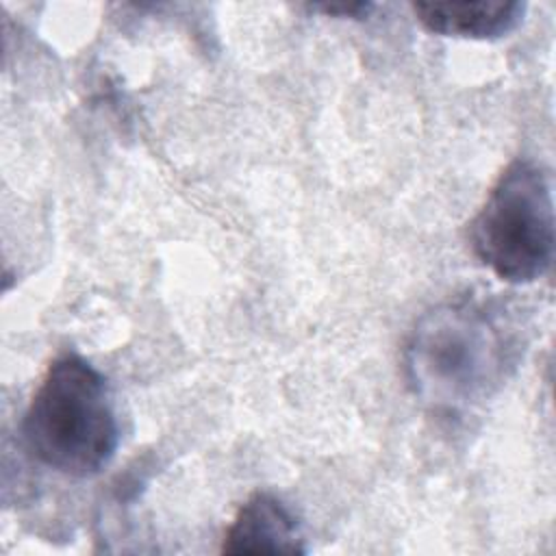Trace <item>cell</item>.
I'll use <instances>...</instances> for the list:
<instances>
[{
  "mask_svg": "<svg viewBox=\"0 0 556 556\" xmlns=\"http://www.w3.org/2000/svg\"><path fill=\"white\" fill-rule=\"evenodd\" d=\"M224 554H304L300 521L271 493H254L235 515L222 545Z\"/></svg>",
  "mask_w": 556,
  "mask_h": 556,
  "instance_id": "obj_4",
  "label": "cell"
},
{
  "mask_svg": "<svg viewBox=\"0 0 556 556\" xmlns=\"http://www.w3.org/2000/svg\"><path fill=\"white\" fill-rule=\"evenodd\" d=\"M469 241L476 258L504 282L528 285L545 276L554 261L549 172L530 159L513 161L473 217Z\"/></svg>",
  "mask_w": 556,
  "mask_h": 556,
  "instance_id": "obj_3",
  "label": "cell"
},
{
  "mask_svg": "<svg viewBox=\"0 0 556 556\" xmlns=\"http://www.w3.org/2000/svg\"><path fill=\"white\" fill-rule=\"evenodd\" d=\"M313 11H321L326 15H341V17H363L371 11L369 2H352V4H317Z\"/></svg>",
  "mask_w": 556,
  "mask_h": 556,
  "instance_id": "obj_6",
  "label": "cell"
},
{
  "mask_svg": "<svg viewBox=\"0 0 556 556\" xmlns=\"http://www.w3.org/2000/svg\"><path fill=\"white\" fill-rule=\"evenodd\" d=\"M515 319L495 300L463 295L426 311L404 345L410 391L432 410L460 415L493 397L521 356Z\"/></svg>",
  "mask_w": 556,
  "mask_h": 556,
  "instance_id": "obj_1",
  "label": "cell"
},
{
  "mask_svg": "<svg viewBox=\"0 0 556 556\" xmlns=\"http://www.w3.org/2000/svg\"><path fill=\"white\" fill-rule=\"evenodd\" d=\"M413 11L430 33L465 39H497L519 26L526 4L515 0H434L415 2Z\"/></svg>",
  "mask_w": 556,
  "mask_h": 556,
  "instance_id": "obj_5",
  "label": "cell"
},
{
  "mask_svg": "<svg viewBox=\"0 0 556 556\" xmlns=\"http://www.w3.org/2000/svg\"><path fill=\"white\" fill-rule=\"evenodd\" d=\"M22 434L41 465L70 478L96 476L119 443L106 378L74 352L56 356L30 397Z\"/></svg>",
  "mask_w": 556,
  "mask_h": 556,
  "instance_id": "obj_2",
  "label": "cell"
}]
</instances>
